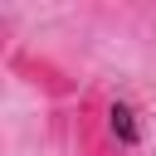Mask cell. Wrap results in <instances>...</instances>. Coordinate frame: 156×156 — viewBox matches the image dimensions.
<instances>
[{
    "label": "cell",
    "instance_id": "cell-3",
    "mask_svg": "<svg viewBox=\"0 0 156 156\" xmlns=\"http://www.w3.org/2000/svg\"><path fill=\"white\" fill-rule=\"evenodd\" d=\"M107 127H112V136H117L122 151H132L141 141V117H136V107L127 98H107Z\"/></svg>",
    "mask_w": 156,
    "mask_h": 156
},
{
    "label": "cell",
    "instance_id": "cell-2",
    "mask_svg": "<svg viewBox=\"0 0 156 156\" xmlns=\"http://www.w3.org/2000/svg\"><path fill=\"white\" fill-rule=\"evenodd\" d=\"M10 73L24 78L29 88H39L44 98H73L78 93V78L63 63H54L49 54H34V49H10Z\"/></svg>",
    "mask_w": 156,
    "mask_h": 156
},
{
    "label": "cell",
    "instance_id": "cell-1",
    "mask_svg": "<svg viewBox=\"0 0 156 156\" xmlns=\"http://www.w3.org/2000/svg\"><path fill=\"white\" fill-rule=\"evenodd\" d=\"M73 156H127L107 127V93L88 88L73 112Z\"/></svg>",
    "mask_w": 156,
    "mask_h": 156
}]
</instances>
